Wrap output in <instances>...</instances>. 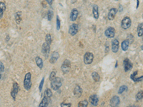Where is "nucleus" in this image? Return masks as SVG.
Masks as SVG:
<instances>
[{
  "instance_id": "22",
  "label": "nucleus",
  "mask_w": 143,
  "mask_h": 107,
  "mask_svg": "<svg viewBox=\"0 0 143 107\" xmlns=\"http://www.w3.org/2000/svg\"><path fill=\"white\" fill-rule=\"evenodd\" d=\"M6 9V5L5 3L3 2H0V19H2V17L3 16V14Z\"/></svg>"
},
{
  "instance_id": "4",
  "label": "nucleus",
  "mask_w": 143,
  "mask_h": 107,
  "mask_svg": "<svg viewBox=\"0 0 143 107\" xmlns=\"http://www.w3.org/2000/svg\"><path fill=\"white\" fill-rule=\"evenodd\" d=\"M94 59V55L91 52H87L84 56V62L85 64H90Z\"/></svg>"
},
{
  "instance_id": "28",
  "label": "nucleus",
  "mask_w": 143,
  "mask_h": 107,
  "mask_svg": "<svg viewBox=\"0 0 143 107\" xmlns=\"http://www.w3.org/2000/svg\"><path fill=\"white\" fill-rule=\"evenodd\" d=\"M45 40H46V42L48 44H52V36L48 34L46 35V37H45Z\"/></svg>"
},
{
  "instance_id": "7",
  "label": "nucleus",
  "mask_w": 143,
  "mask_h": 107,
  "mask_svg": "<svg viewBox=\"0 0 143 107\" xmlns=\"http://www.w3.org/2000/svg\"><path fill=\"white\" fill-rule=\"evenodd\" d=\"M104 34L108 38H113L115 35V30L113 27H109L107 28L104 32Z\"/></svg>"
},
{
  "instance_id": "18",
  "label": "nucleus",
  "mask_w": 143,
  "mask_h": 107,
  "mask_svg": "<svg viewBox=\"0 0 143 107\" xmlns=\"http://www.w3.org/2000/svg\"><path fill=\"white\" fill-rule=\"evenodd\" d=\"M82 94V89L79 85H77L74 89V94L77 97H80Z\"/></svg>"
},
{
  "instance_id": "9",
  "label": "nucleus",
  "mask_w": 143,
  "mask_h": 107,
  "mask_svg": "<svg viewBox=\"0 0 143 107\" xmlns=\"http://www.w3.org/2000/svg\"><path fill=\"white\" fill-rule=\"evenodd\" d=\"M78 31V25L77 24H73L69 27V33L72 36H75Z\"/></svg>"
},
{
  "instance_id": "40",
  "label": "nucleus",
  "mask_w": 143,
  "mask_h": 107,
  "mask_svg": "<svg viewBox=\"0 0 143 107\" xmlns=\"http://www.w3.org/2000/svg\"><path fill=\"white\" fill-rule=\"evenodd\" d=\"M139 0H137V9L139 7Z\"/></svg>"
},
{
  "instance_id": "19",
  "label": "nucleus",
  "mask_w": 143,
  "mask_h": 107,
  "mask_svg": "<svg viewBox=\"0 0 143 107\" xmlns=\"http://www.w3.org/2000/svg\"><path fill=\"white\" fill-rule=\"evenodd\" d=\"M129 46H130V41L128 39H125L124 40L122 44H121V46H122V49L124 51H126L128 48H129Z\"/></svg>"
},
{
  "instance_id": "24",
  "label": "nucleus",
  "mask_w": 143,
  "mask_h": 107,
  "mask_svg": "<svg viewBox=\"0 0 143 107\" xmlns=\"http://www.w3.org/2000/svg\"><path fill=\"white\" fill-rule=\"evenodd\" d=\"M137 35L139 37L143 36V23L139 24L137 27Z\"/></svg>"
},
{
  "instance_id": "39",
  "label": "nucleus",
  "mask_w": 143,
  "mask_h": 107,
  "mask_svg": "<svg viewBox=\"0 0 143 107\" xmlns=\"http://www.w3.org/2000/svg\"><path fill=\"white\" fill-rule=\"evenodd\" d=\"M46 1H47V2L49 4H52V1H53V0H46Z\"/></svg>"
},
{
  "instance_id": "25",
  "label": "nucleus",
  "mask_w": 143,
  "mask_h": 107,
  "mask_svg": "<svg viewBox=\"0 0 143 107\" xmlns=\"http://www.w3.org/2000/svg\"><path fill=\"white\" fill-rule=\"evenodd\" d=\"M92 78H93V79H94L95 81L98 82V81H100V76H99V75L98 74V73L95 72V71H94V72L92 74Z\"/></svg>"
},
{
  "instance_id": "6",
  "label": "nucleus",
  "mask_w": 143,
  "mask_h": 107,
  "mask_svg": "<svg viewBox=\"0 0 143 107\" xmlns=\"http://www.w3.org/2000/svg\"><path fill=\"white\" fill-rule=\"evenodd\" d=\"M70 66H71V62L67 59L64 60V61L62 64V67H61V69H62V72L64 74H66V73L69 72V71L70 69Z\"/></svg>"
},
{
  "instance_id": "26",
  "label": "nucleus",
  "mask_w": 143,
  "mask_h": 107,
  "mask_svg": "<svg viewBox=\"0 0 143 107\" xmlns=\"http://www.w3.org/2000/svg\"><path fill=\"white\" fill-rule=\"evenodd\" d=\"M127 90V86H125V85H123V86H121L119 88L118 90V94H123L124 92H126Z\"/></svg>"
},
{
  "instance_id": "45",
  "label": "nucleus",
  "mask_w": 143,
  "mask_h": 107,
  "mask_svg": "<svg viewBox=\"0 0 143 107\" xmlns=\"http://www.w3.org/2000/svg\"><path fill=\"white\" fill-rule=\"evenodd\" d=\"M142 18H143V14H142Z\"/></svg>"
},
{
  "instance_id": "43",
  "label": "nucleus",
  "mask_w": 143,
  "mask_h": 107,
  "mask_svg": "<svg viewBox=\"0 0 143 107\" xmlns=\"http://www.w3.org/2000/svg\"><path fill=\"white\" fill-rule=\"evenodd\" d=\"M1 78H2V75L0 74V79H1Z\"/></svg>"
},
{
  "instance_id": "23",
  "label": "nucleus",
  "mask_w": 143,
  "mask_h": 107,
  "mask_svg": "<svg viewBox=\"0 0 143 107\" xmlns=\"http://www.w3.org/2000/svg\"><path fill=\"white\" fill-rule=\"evenodd\" d=\"M35 61H36V64H37V66H39L40 69H42L43 68V66H44L43 61H42V59L40 57H37L35 58Z\"/></svg>"
},
{
  "instance_id": "41",
  "label": "nucleus",
  "mask_w": 143,
  "mask_h": 107,
  "mask_svg": "<svg viewBox=\"0 0 143 107\" xmlns=\"http://www.w3.org/2000/svg\"><path fill=\"white\" fill-rule=\"evenodd\" d=\"M71 1H72V3H75V2H77V0H71Z\"/></svg>"
},
{
  "instance_id": "5",
  "label": "nucleus",
  "mask_w": 143,
  "mask_h": 107,
  "mask_svg": "<svg viewBox=\"0 0 143 107\" xmlns=\"http://www.w3.org/2000/svg\"><path fill=\"white\" fill-rule=\"evenodd\" d=\"M19 91H20L19 84H18L16 82H14L13 83V87L12 89V92H11V96L14 101L16 99V96L17 93L19 92Z\"/></svg>"
},
{
  "instance_id": "3",
  "label": "nucleus",
  "mask_w": 143,
  "mask_h": 107,
  "mask_svg": "<svg viewBox=\"0 0 143 107\" xmlns=\"http://www.w3.org/2000/svg\"><path fill=\"white\" fill-rule=\"evenodd\" d=\"M131 24H132V21H131V19L129 16H125L122 20V22H121L122 28L124 29H129L131 27Z\"/></svg>"
},
{
  "instance_id": "2",
  "label": "nucleus",
  "mask_w": 143,
  "mask_h": 107,
  "mask_svg": "<svg viewBox=\"0 0 143 107\" xmlns=\"http://www.w3.org/2000/svg\"><path fill=\"white\" fill-rule=\"evenodd\" d=\"M62 86V80L59 77H56L52 81H51V87L54 90H58V89L61 87Z\"/></svg>"
},
{
  "instance_id": "38",
  "label": "nucleus",
  "mask_w": 143,
  "mask_h": 107,
  "mask_svg": "<svg viewBox=\"0 0 143 107\" xmlns=\"http://www.w3.org/2000/svg\"><path fill=\"white\" fill-rule=\"evenodd\" d=\"M61 106H72V103H61Z\"/></svg>"
},
{
  "instance_id": "12",
  "label": "nucleus",
  "mask_w": 143,
  "mask_h": 107,
  "mask_svg": "<svg viewBox=\"0 0 143 107\" xmlns=\"http://www.w3.org/2000/svg\"><path fill=\"white\" fill-rule=\"evenodd\" d=\"M59 57H60V54H59V53L57 51H55V52H53L52 54V55H51V57H50V59H49V61L51 64H55L57 62V59H59Z\"/></svg>"
},
{
  "instance_id": "31",
  "label": "nucleus",
  "mask_w": 143,
  "mask_h": 107,
  "mask_svg": "<svg viewBox=\"0 0 143 107\" xmlns=\"http://www.w3.org/2000/svg\"><path fill=\"white\" fill-rule=\"evenodd\" d=\"M79 106H87L88 105V101L87 100H84L83 101H81L79 103Z\"/></svg>"
},
{
  "instance_id": "44",
  "label": "nucleus",
  "mask_w": 143,
  "mask_h": 107,
  "mask_svg": "<svg viewBox=\"0 0 143 107\" xmlns=\"http://www.w3.org/2000/svg\"><path fill=\"white\" fill-rule=\"evenodd\" d=\"M115 1H118V0H115Z\"/></svg>"
},
{
  "instance_id": "35",
  "label": "nucleus",
  "mask_w": 143,
  "mask_h": 107,
  "mask_svg": "<svg viewBox=\"0 0 143 107\" xmlns=\"http://www.w3.org/2000/svg\"><path fill=\"white\" fill-rule=\"evenodd\" d=\"M4 70V66L3 64V63L2 61H0V74L2 72H3Z\"/></svg>"
},
{
  "instance_id": "1",
  "label": "nucleus",
  "mask_w": 143,
  "mask_h": 107,
  "mask_svg": "<svg viewBox=\"0 0 143 107\" xmlns=\"http://www.w3.org/2000/svg\"><path fill=\"white\" fill-rule=\"evenodd\" d=\"M31 78H32L31 73L30 72L27 73L25 76H24V87L27 91H29L31 88V86H32Z\"/></svg>"
},
{
  "instance_id": "11",
  "label": "nucleus",
  "mask_w": 143,
  "mask_h": 107,
  "mask_svg": "<svg viewBox=\"0 0 143 107\" xmlns=\"http://www.w3.org/2000/svg\"><path fill=\"white\" fill-rule=\"evenodd\" d=\"M89 101L91 103L92 105L93 106H97L98 104V102H99V98L97 95L95 94H93V95H91L89 96Z\"/></svg>"
},
{
  "instance_id": "42",
  "label": "nucleus",
  "mask_w": 143,
  "mask_h": 107,
  "mask_svg": "<svg viewBox=\"0 0 143 107\" xmlns=\"http://www.w3.org/2000/svg\"><path fill=\"white\" fill-rule=\"evenodd\" d=\"M141 49H142V50H143V45H142V46H141Z\"/></svg>"
},
{
  "instance_id": "21",
  "label": "nucleus",
  "mask_w": 143,
  "mask_h": 107,
  "mask_svg": "<svg viewBox=\"0 0 143 107\" xmlns=\"http://www.w3.org/2000/svg\"><path fill=\"white\" fill-rule=\"evenodd\" d=\"M14 19H15V21L16 22V24H20L21 21H22V12L21 11H17L15 13V15H14Z\"/></svg>"
},
{
  "instance_id": "32",
  "label": "nucleus",
  "mask_w": 143,
  "mask_h": 107,
  "mask_svg": "<svg viewBox=\"0 0 143 107\" xmlns=\"http://www.w3.org/2000/svg\"><path fill=\"white\" fill-rule=\"evenodd\" d=\"M47 14H48V19H49V21H51L52 19V16H53V11L52 10H49Z\"/></svg>"
},
{
  "instance_id": "34",
  "label": "nucleus",
  "mask_w": 143,
  "mask_h": 107,
  "mask_svg": "<svg viewBox=\"0 0 143 107\" xmlns=\"http://www.w3.org/2000/svg\"><path fill=\"white\" fill-rule=\"evenodd\" d=\"M44 77H43V79H42L41 82H40V91L42 92V87H43V85H44Z\"/></svg>"
},
{
  "instance_id": "10",
  "label": "nucleus",
  "mask_w": 143,
  "mask_h": 107,
  "mask_svg": "<svg viewBox=\"0 0 143 107\" xmlns=\"http://www.w3.org/2000/svg\"><path fill=\"white\" fill-rule=\"evenodd\" d=\"M42 53L45 55V57H47L50 51V45L48 44L47 42H44L42 45Z\"/></svg>"
},
{
  "instance_id": "36",
  "label": "nucleus",
  "mask_w": 143,
  "mask_h": 107,
  "mask_svg": "<svg viewBox=\"0 0 143 107\" xmlns=\"http://www.w3.org/2000/svg\"><path fill=\"white\" fill-rule=\"evenodd\" d=\"M137 71H135V73H133V74L130 76V78L132 79V80L135 81V79H136V76H137Z\"/></svg>"
},
{
  "instance_id": "16",
  "label": "nucleus",
  "mask_w": 143,
  "mask_h": 107,
  "mask_svg": "<svg viewBox=\"0 0 143 107\" xmlns=\"http://www.w3.org/2000/svg\"><path fill=\"white\" fill-rule=\"evenodd\" d=\"M117 9L116 8H112L108 13V19L109 20L114 19V18L117 14Z\"/></svg>"
},
{
  "instance_id": "33",
  "label": "nucleus",
  "mask_w": 143,
  "mask_h": 107,
  "mask_svg": "<svg viewBox=\"0 0 143 107\" xmlns=\"http://www.w3.org/2000/svg\"><path fill=\"white\" fill-rule=\"evenodd\" d=\"M60 27H61L60 20L59 19V16H57V30H59L60 29Z\"/></svg>"
},
{
  "instance_id": "17",
  "label": "nucleus",
  "mask_w": 143,
  "mask_h": 107,
  "mask_svg": "<svg viewBox=\"0 0 143 107\" xmlns=\"http://www.w3.org/2000/svg\"><path fill=\"white\" fill-rule=\"evenodd\" d=\"M49 103H50V98L47 97V96H44L43 98V99L42 100L41 103H40L39 106H40V107H42V106L46 107V106H47L49 105Z\"/></svg>"
},
{
  "instance_id": "15",
  "label": "nucleus",
  "mask_w": 143,
  "mask_h": 107,
  "mask_svg": "<svg viewBox=\"0 0 143 107\" xmlns=\"http://www.w3.org/2000/svg\"><path fill=\"white\" fill-rule=\"evenodd\" d=\"M119 41L117 39H114L112 42V51L114 53H117L119 49Z\"/></svg>"
},
{
  "instance_id": "8",
  "label": "nucleus",
  "mask_w": 143,
  "mask_h": 107,
  "mask_svg": "<svg viewBox=\"0 0 143 107\" xmlns=\"http://www.w3.org/2000/svg\"><path fill=\"white\" fill-rule=\"evenodd\" d=\"M123 65H124V69L125 71H130L132 68V64L130 61V59H127V58H126V59L124 60Z\"/></svg>"
},
{
  "instance_id": "37",
  "label": "nucleus",
  "mask_w": 143,
  "mask_h": 107,
  "mask_svg": "<svg viewBox=\"0 0 143 107\" xmlns=\"http://www.w3.org/2000/svg\"><path fill=\"white\" fill-rule=\"evenodd\" d=\"M142 80H143V76H140V77H136V79H135V82H139V81H141Z\"/></svg>"
},
{
  "instance_id": "20",
  "label": "nucleus",
  "mask_w": 143,
  "mask_h": 107,
  "mask_svg": "<svg viewBox=\"0 0 143 107\" xmlns=\"http://www.w3.org/2000/svg\"><path fill=\"white\" fill-rule=\"evenodd\" d=\"M92 13H93V16L94 18L96 19H97L99 18V9H98V6L95 4L93 5L92 7Z\"/></svg>"
},
{
  "instance_id": "29",
  "label": "nucleus",
  "mask_w": 143,
  "mask_h": 107,
  "mask_svg": "<svg viewBox=\"0 0 143 107\" xmlns=\"http://www.w3.org/2000/svg\"><path fill=\"white\" fill-rule=\"evenodd\" d=\"M52 96V91L50 90L49 88H47L46 91L44 92V96H47V97L51 98Z\"/></svg>"
},
{
  "instance_id": "13",
  "label": "nucleus",
  "mask_w": 143,
  "mask_h": 107,
  "mask_svg": "<svg viewBox=\"0 0 143 107\" xmlns=\"http://www.w3.org/2000/svg\"><path fill=\"white\" fill-rule=\"evenodd\" d=\"M119 103H120V99L118 96H113L110 100V105L112 106H119Z\"/></svg>"
},
{
  "instance_id": "27",
  "label": "nucleus",
  "mask_w": 143,
  "mask_h": 107,
  "mask_svg": "<svg viewBox=\"0 0 143 107\" xmlns=\"http://www.w3.org/2000/svg\"><path fill=\"white\" fill-rule=\"evenodd\" d=\"M142 99H143V91H140L136 95V100L137 101H140Z\"/></svg>"
},
{
  "instance_id": "30",
  "label": "nucleus",
  "mask_w": 143,
  "mask_h": 107,
  "mask_svg": "<svg viewBox=\"0 0 143 107\" xmlns=\"http://www.w3.org/2000/svg\"><path fill=\"white\" fill-rule=\"evenodd\" d=\"M55 78H56V71H53L51 72V74H50V76H49V80L52 81L54 79H55Z\"/></svg>"
},
{
  "instance_id": "14",
  "label": "nucleus",
  "mask_w": 143,
  "mask_h": 107,
  "mask_svg": "<svg viewBox=\"0 0 143 107\" xmlns=\"http://www.w3.org/2000/svg\"><path fill=\"white\" fill-rule=\"evenodd\" d=\"M78 14H79V12H78V10L77 9H73L71 11V14H70V19L72 21V22H75L76 21V19H77V16H78Z\"/></svg>"
}]
</instances>
